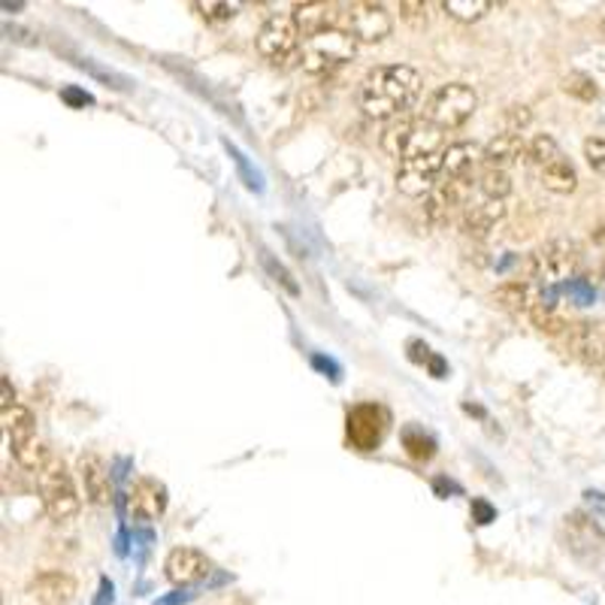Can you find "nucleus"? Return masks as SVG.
I'll list each match as a JSON object with an SVG mask.
<instances>
[{
	"label": "nucleus",
	"mask_w": 605,
	"mask_h": 605,
	"mask_svg": "<svg viewBox=\"0 0 605 605\" xmlns=\"http://www.w3.org/2000/svg\"><path fill=\"white\" fill-rule=\"evenodd\" d=\"M421 97V76L409 64H382L361 82V109L369 118L388 122L406 115Z\"/></svg>",
	"instance_id": "f257e3e1"
},
{
	"label": "nucleus",
	"mask_w": 605,
	"mask_h": 605,
	"mask_svg": "<svg viewBox=\"0 0 605 605\" xmlns=\"http://www.w3.org/2000/svg\"><path fill=\"white\" fill-rule=\"evenodd\" d=\"M442 137L446 131L430 125L424 115H403L397 122H390L382 131V152L397 160L427 158V155H439L442 152Z\"/></svg>",
	"instance_id": "f03ea898"
},
{
	"label": "nucleus",
	"mask_w": 605,
	"mask_h": 605,
	"mask_svg": "<svg viewBox=\"0 0 605 605\" xmlns=\"http://www.w3.org/2000/svg\"><path fill=\"white\" fill-rule=\"evenodd\" d=\"M582 270V249L572 240H551L530 254L524 263V282L539 285H570Z\"/></svg>",
	"instance_id": "7ed1b4c3"
},
{
	"label": "nucleus",
	"mask_w": 605,
	"mask_h": 605,
	"mask_svg": "<svg viewBox=\"0 0 605 605\" xmlns=\"http://www.w3.org/2000/svg\"><path fill=\"white\" fill-rule=\"evenodd\" d=\"M357 55V40L352 34H345L343 28H331L319 36L303 40L300 49V64L312 76H327L333 70L345 67L348 61Z\"/></svg>",
	"instance_id": "20e7f679"
},
{
	"label": "nucleus",
	"mask_w": 605,
	"mask_h": 605,
	"mask_svg": "<svg viewBox=\"0 0 605 605\" xmlns=\"http://www.w3.org/2000/svg\"><path fill=\"white\" fill-rule=\"evenodd\" d=\"M476 109H479V94L463 82H448L427 97L421 115L439 131H455V127L467 125Z\"/></svg>",
	"instance_id": "39448f33"
},
{
	"label": "nucleus",
	"mask_w": 605,
	"mask_h": 605,
	"mask_svg": "<svg viewBox=\"0 0 605 605\" xmlns=\"http://www.w3.org/2000/svg\"><path fill=\"white\" fill-rule=\"evenodd\" d=\"M40 500H43V509L52 521L58 524H67L80 514L82 497L73 484V476L64 467V460L58 457H49V463L40 469Z\"/></svg>",
	"instance_id": "423d86ee"
},
{
	"label": "nucleus",
	"mask_w": 605,
	"mask_h": 605,
	"mask_svg": "<svg viewBox=\"0 0 605 605\" xmlns=\"http://www.w3.org/2000/svg\"><path fill=\"white\" fill-rule=\"evenodd\" d=\"M3 430H7V439H10V448L15 460L22 463L24 469H40L49 463L46 446L40 442L36 436V421L31 409L24 406H15V409L3 411Z\"/></svg>",
	"instance_id": "0eeeda50"
},
{
	"label": "nucleus",
	"mask_w": 605,
	"mask_h": 605,
	"mask_svg": "<svg viewBox=\"0 0 605 605\" xmlns=\"http://www.w3.org/2000/svg\"><path fill=\"white\" fill-rule=\"evenodd\" d=\"M258 55L270 61L273 67H288L291 61H300V31L291 15H270L258 31Z\"/></svg>",
	"instance_id": "6e6552de"
},
{
	"label": "nucleus",
	"mask_w": 605,
	"mask_h": 605,
	"mask_svg": "<svg viewBox=\"0 0 605 605\" xmlns=\"http://www.w3.org/2000/svg\"><path fill=\"white\" fill-rule=\"evenodd\" d=\"M340 28L357 43H382L390 34V12L385 3H348L340 19Z\"/></svg>",
	"instance_id": "1a4fd4ad"
},
{
	"label": "nucleus",
	"mask_w": 605,
	"mask_h": 605,
	"mask_svg": "<svg viewBox=\"0 0 605 605\" xmlns=\"http://www.w3.org/2000/svg\"><path fill=\"white\" fill-rule=\"evenodd\" d=\"M442 152L439 155H427V158L400 160L397 167V191L406 197H427L436 185L442 182Z\"/></svg>",
	"instance_id": "9d476101"
},
{
	"label": "nucleus",
	"mask_w": 605,
	"mask_h": 605,
	"mask_svg": "<svg viewBox=\"0 0 605 605\" xmlns=\"http://www.w3.org/2000/svg\"><path fill=\"white\" fill-rule=\"evenodd\" d=\"M563 539L566 549L582 560H605V533L591 514L572 512L563 518Z\"/></svg>",
	"instance_id": "9b49d317"
},
{
	"label": "nucleus",
	"mask_w": 605,
	"mask_h": 605,
	"mask_svg": "<svg viewBox=\"0 0 605 605\" xmlns=\"http://www.w3.org/2000/svg\"><path fill=\"white\" fill-rule=\"evenodd\" d=\"M385 427H388V415L373 403L354 406L348 411V439L357 451H373V448L382 446Z\"/></svg>",
	"instance_id": "f8f14e48"
},
{
	"label": "nucleus",
	"mask_w": 605,
	"mask_h": 605,
	"mask_svg": "<svg viewBox=\"0 0 605 605\" xmlns=\"http://www.w3.org/2000/svg\"><path fill=\"white\" fill-rule=\"evenodd\" d=\"M505 218V204L503 200H491V197H469V204L463 206L460 212V228L467 230L469 237L476 240H484L491 237L493 228Z\"/></svg>",
	"instance_id": "ddd939ff"
},
{
	"label": "nucleus",
	"mask_w": 605,
	"mask_h": 605,
	"mask_svg": "<svg viewBox=\"0 0 605 605\" xmlns=\"http://www.w3.org/2000/svg\"><path fill=\"white\" fill-rule=\"evenodd\" d=\"M127 509L137 521H158L167 512V488L158 479H137L127 493Z\"/></svg>",
	"instance_id": "4468645a"
},
{
	"label": "nucleus",
	"mask_w": 605,
	"mask_h": 605,
	"mask_svg": "<svg viewBox=\"0 0 605 605\" xmlns=\"http://www.w3.org/2000/svg\"><path fill=\"white\" fill-rule=\"evenodd\" d=\"M80 481L85 500L94 505H109L113 503V476L97 455H82L80 457Z\"/></svg>",
	"instance_id": "2eb2a0df"
},
{
	"label": "nucleus",
	"mask_w": 605,
	"mask_h": 605,
	"mask_svg": "<svg viewBox=\"0 0 605 605\" xmlns=\"http://www.w3.org/2000/svg\"><path fill=\"white\" fill-rule=\"evenodd\" d=\"M291 19H294V24H298L300 36L309 40V36L324 34V31H331V28H340L343 12H336L333 3L312 0V3H298V7L291 10Z\"/></svg>",
	"instance_id": "dca6fc26"
},
{
	"label": "nucleus",
	"mask_w": 605,
	"mask_h": 605,
	"mask_svg": "<svg viewBox=\"0 0 605 605\" xmlns=\"http://www.w3.org/2000/svg\"><path fill=\"white\" fill-rule=\"evenodd\" d=\"M566 336H570V354L584 364H599L605 357V324L599 321L572 324Z\"/></svg>",
	"instance_id": "f3484780"
},
{
	"label": "nucleus",
	"mask_w": 605,
	"mask_h": 605,
	"mask_svg": "<svg viewBox=\"0 0 605 605\" xmlns=\"http://www.w3.org/2000/svg\"><path fill=\"white\" fill-rule=\"evenodd\" d=\"M164 572H167V578L173 584L188 587V584L204 582L206 575H209V560L197 549H173L167 563H164Z\"/></svg>",
	"instance_id": "a211bd4d"
},
{
	"label": "nucleus",
	"mask_w": 605,
	"mask_h": 605,
	"mask_svg": "<svg viewBox=\"0 0 605 605\" xmlns=\"http://www.w3.org/2000/svg\"><path fill=\"white\" fill-rule=\"evenodd\" d=\"M28 594L43 605H64L76 596V582L67 572H40L34 582L28 584Z\"/></svg>",
	"instance_id": "6ab92c4d"
},
{
	"label": "nucleus",
	"mask_w": 605,
	"mask_h": 605,
	"mask_svg": "<svg viewBox=\"0 0 605 605\" xmlns=\"http://www.w3.org/2000/svg\"><path fill=\"white\" fill-rule=\"evenodd\" d=\"M521 158H526V143L514 134H497V137L481 149V164L493 170H505Z\"/></svg>",
	"instance_id": "aec40b11"
},
{
	"label": "nucleus",
	"mask_w": 605,
	"mask_h": 605,
	"mask_svg": "<svg viewBox=\"0 0 605 605\" xmlns=\"http://www.w3.org/2000/svg\"><path fill=\"white\" fill-rule=\"evenodd\" d=\"M476 164H481V149L476 143H451L448 149H442L446 179H469Z\"/></svg>",
	"instance_id": "412c9836"
},
{
	"label": "nucleus",
	"mask_w": 605,
	"mask_h": 605,
	"mask_svg": "<svg viewBox=\"0 0 605 605\" xmlns=\"http://www.w3.org/2000/svg\"><path fill=\"white\" fill-rule=\"evenodd\" d=\"M539 182L551 195H572L578 188V173L572 167V160L566 155H560L557 160H551L549 167L539 170Z\"/></svg>",
	"instance_id": "4be33fe9"
},
{
	"label": "nucleus",
	"mask_w": 605,
	"mask_h": 605,
	"mask_svg": "<svg viewBox=\"0 0 605 605\" xmlns=\"http://www.w3.org/2000/svg\"><path fill=\"white\" fill-rule=\"evenodd\" d=\"M493 303L505 312H514V315H521V312H530L533 309V298H530V285H526L524 279H514V282H503V285L493 291Z\"/></svg>",
	"instance_id": "5701e85b"
},
{
	"label": "nucleus",
	"mask_w": 605,
	"mask_h": 605,
	"mask_svg": "<svg viewBox=\"0 0 605 605\" xmlns=\"http://www.w3.org/2000/svg\"><path fill=\"white\" fill-rule=\"evenodd\" d=\"M442 10L455 22H479L493 10L491 0H442Z\"/></svg>",
	"instance_id": "b1692460"
},
{
	"label": "nucleus",
	"mask_w": 605,
	"mask_h": 605,
	"mask_svg": "<svg viewBox=\"0 0 605 605\" xmlns=\"http://www.w3.org/2000/svg\"><path fill=\"white\" fill-rule=\"evenodd\" d=\"M476 188H479L481 197H491V200H505L512 195V176L505 170H493V167H484L479 179H476Z\"/></svg>",
	"instance_id": "393cba45"
},
{
	"label": "nucleus",
	"mask_w": 605,
	"mask_h": 605,
	"mask_svg": "<svg viewBox=\"0 0 605 605\" xmlns=\"http://www.w3.org/2000/svg\"><path fill=\"white\" fill-rule=\"evenodd\" d=\"M560 155H563V152H560L557 139L551 137V134H536V137L526 143V160L536 164L539 170L549 167L551 160H557Z\"/></svg>",
	"instance_id": "a878e982"
},
{
	"label": "nucleus",
	"mask_w": 605,
	"mask_h": 605,
	"mask_svg": "<svg viewBox=\"0 0 605 605\" xmlns=\"http://www.w3.org/2000/svg\"><path fill=\"white\" fill-rule=\"evenodd\" d=\"M563 92L570 94V97H575V101L582 103H594L596 97H599V85H596L594 76H587V73H570V76H563V85H560Z\"/></svg>",
	"instance_id": "bb28decb"
},
{
	"label": "nucleus",
	"mask_w": 605,
	"mask_h": 605,
	"mask_svg": "<svg viewBox=\"0 0 605 605\" xmlns=\"http://www.w3.org/2000/svg\"><path fill=\"white\" fill-rule=\"evenodd\" d=\"M403 446L409 451V457L415 460H430L436 455V442L434 436H427L421 427H409L406 434H403Z\"/></svg>",
	"instance_id": "cd10ccee"
},
{
	"label": "nucleus",
	"mask_w": 605,
	"mask_h": 605,
	"mask_svg": "<svg viewBox=\"0 0 605 605\" xmlns=\"http://www.w3.org/2000/svg\"><path fill=\"white\" fill-rule=\"evenodd\" d=\"M530 319H533V324H536L542 333H566L570 331V321L563 319V315H557L551 306H542V303H536V306L530 309Z\"/></svg>",
	"instance_id": "c85d7f7f"
},
{
	"label": "nucleus",
	"mask_w": 605,
	"mask_h": 605,
	"mask_svg": "<svg viewBox=\"0 0 605 605\" xmlns=\"http://www.w3.org/2000/svg\"><path fill=\"white\" fill-rule=\"evenodd\" d=\"M195 10L204 15L206 22L221 24L230 22L237 12H240V3H225V0H206V3H195Z\"/></svg>",
	"instance_id": "c756f323"
},
{
	"label": "nucleus",
	"mask_w": 605,
	"mask_h": 605,
	"mask_svg": "<svg viewBox=\"0 0 605 605\" xmlns=\"http://www.w3.org/2000/svg\"><path fill=\"white\" fill-rule=\"evenodd\" d=\"M530 122H533V113H530V106H524V103H512V106L503 109V134L521 137V131L530 127Z\"/></svg>",
	"instance_id": "7c9ffc66"
},
{
	"label": "nucleus",
	"mask_w": 605,
	"mask_h": 605,
	"mask_svg": "<svg viewBox=\"0 0 605 605\" xmlns=\"http://www.w3.org/2000/svg\"><path fill=\"white\" fill-rule=\"evenodd\" d=\"M584 160L594 173H605V137L584 139Z\"/></svg>",
	"instance_id": "2f4dec72"
},
{
	"label": "nucleus",
	"mask_w": 605,
	"mask_h": 605,
	"mask_svg": "<svg viewBox=\"0 0 605 605\" xmlns=\"http://www.w3.org/2000/svg\"><path fill=\"white\" fill-rule=\"evenodd\" d=\"M427 3H411V0H406V3H400V19L406 24H411L415 31H421V28H427Z\"/></svg>",
	"instance_id": "473e14b6"
},
{
	"label": "nucleus",
	"mask_w": 605,
	"mask_h": 605,
	"mask_svg": "<svg viewBox=\"0 0 605 605\" xmlns=\"http://www.w3.org/2000/svg\"><path fill=\"white\" fill-rule=\"evenodd\" d=\"M263 267H267V270H270V273H273L275 282H279V285L285 288L288 294H294V298H298V294H300L298 282H294V279H291V273H288V270H285V267H282V263H275L273 258H270V254L263 252Z\"/></svg>",
	"instance_id": "72a5a7b5"
},
{
	"label": "nucleus",
	"mask_w": 605,
	"mask_h": 605,
	"mask_svg": "<svg viewBox=\"0 0 605 605\" xmlns=\"http://www.w3.org/2000/svg\"><path fill=\"white\" fill-rule=\"evenodd\" d=\"M225 149H228L230 155H233V160H237V167H240V173H242V179H246V185H249L252 191H261V188H263L261 176H258V173L249 170V160H246V155H242V152L237 149V146H230L228 139H225Z\"/></svg>",
	"instance_id": "f704fd0d"
},
{
	"label": "nucleus",
	"mask_w": 605,
	"mask_h": 605,
	"mask_svg": "<svg viewBox=\"0 0 605 605\" xmlns=\"http://www.w3.org/2000/svg\"><path fill=\"white\" fill-rule=\"evenodd\" d=\"M566 291H570L572 298L578 300L582 306H587V303H594V291H591V288H587V285H582L578 279H575V282H570V285H566Z\"/></svg>",
	"instance_id": "c9c22d12"
},
{
	"label": "nucleus",
	"mask_w": 605,
	"mask_h": 605,
	"mask_svg": "<svg viewBox=\"0 0 605 605\" xmlns=\"http://www.w3.org/2000/svg\"><path fill=\"white\" fill-rule=\"evenodd\" d=\"M61 97H64L70 106H92V103H94L92 94L80 92V88H64V92H61Z\"/></svg>",
	"instance_id": "e433bc0d"
},
{
	"label": "nucleus",
	"mask_w": 605,
	"mask_h": 605,
	"mask_svg": "<svg viewBox=\"0 0 605 605\" xmlns=\"http://www.w3.org/2000/svg\"><path fill=\"white\" fill-rule=\"evenodd\" d=\"M0 388H3V397H0V409H3V411L15 409L19 403H15V390H12V385H10V376L0 378Z\"/></svg>",
	"instance_id": "4c0bfd02"
},
{
	"label": "nucleus",
	"mask_w": 605,
	"mask_h": 605,
	"mask_svg": "<svg viewBox=\"0 0 605 605\" xmlns=\"http://www.w3.org/2000/svg\"><path fill=\"white\" fill-rule=\"evenodd\" d=\"M472 514H476V521H479V524H491L493 518H497V512H493L491 505L484 503V500H472Z\"/></svg>",
	"instance_id": "58836bf2"
},
{
	"label": "nucleus",
	"mask_w": 605,
	"mask_h": 605,
	"mask_svg": "<svg viewBox=\"0 0 605 605\" xmlns=\"http://www.w3.org/2000/svg\"><path fill=\"white\" fill-rule=\"evenodd\" d=\"M584 497H587V500H591V503H594V505H596V509H599V512H603V514H605V497H603V493H596V491H587V493H584Z\"/></svg>",
	"instance_id": "ea45409f"
},
{
	"label": "nucleus",
	"mask_w": 605,
	"mask_h": 605,
	"mask_svg": "<svg viewBox=\"0 0 605 605\" xmlns=\"http://www.w3.org/2000/svg\"><path fill=\"white\" fill-rule=\"evenodd\" d=\"M430 369H434L436 378L446 376V364H442V357H430Z\"/></svg>",
	"instance_id": "a19ab883"
},
{
	"label": "nucleus",
	"mask_w": 605,
	"mask_h": 605,
	"mask_svg": "<svg viewBox=\"0 0 605 605\" xmlns=\"http://www.w3.org/2000/svg\"><path fill=\"white\" fill-rule=\"evenodd\" d=\"M312 364L321 366V369H331L333 378H336V373H340V369H336V364H333V361H324V357H312Z\"/></svg>",
	"instance_id": "79ce46f5"
},
{
	"label": "nucleus",
	"mask_w": 605,
	"mask_h": 605,
	"mask_svg": "<svg viewBox=\"0 0 605 605\" xmlns=\"http://www.w3.org/2000/svg\"><path fill=\"white\" fill-rule=\"evenodd\" d=\"M594 240L599 242V246H605V225H603V228H599V230H596V233H594Z\"/></svg>",
	"instance_id": "37998d69"
},
{
	"label": "nucleus",
	"mask_w": 605,
	"mask_h": 605,
	"mask_svg": "<svg viewBox=\"0 0 605 605\" xmlns=\"http://www.w3.org/2000/svg\"><path fill=\"white\" fill-rule=\"evenodd\" d=\"M603 298H605V270H603Z\"/></svg>",
	"instance_id": "c03bdc74"
}]
</instances>
